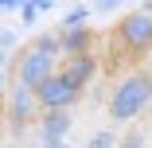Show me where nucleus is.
Listing matches in <instances>:
<instances>
[{
  "label": "nucleus",
  "mask_w": 152,
  "mask_h": 148,
  "mask_svg": "<svg viewBox=\"0 0 152 148\" xmlns=\"http://www.w3.org/2000/svg\"><path fill=\"white\" fill-rule=\"evenodd\" d=\"M58 66H63V51H58V35H39L31 47H23L16 58V86H27V90H39V82H47Z\"/></svg>",
  "instance_id": "1"
},
{
  "label": "nucleus",
  "mask_w": 152,
  "mask_h": 148,
  "mask_svg": "<svg viewBox=\"0 0 152 148\" xmlns=\"http://www.w3.org/2000/svg\"><path fill=\"white\" fill-rule=\"evenodd\" d=\"M148 101H152V74L148 70H133L109 94V117L113 121H133V117H140L148 109Z\"/></svg>",
  "instance_id": "2"
},
{
  "label": "nucleus",
  "mask_w": 152,
  "mask_h": 148,
  "mask_svg": "<svg viewBox=\"0 0 152 148\" xmlns=\"http://www.w3.org/2000/svg\"><path fill=\"white\" fill-rule=\"evenodd\" d=\"M117 43L129 47V51H137V55L152 51V4L133 8V12L121 16V23H117Z\"/></svg>",
  "instance_id": "3"
},
{
  "label": "nucleus",
  "mask_w": 152,
  "mask_h": 148,
  "mask_svg": "<svg viewBox=\"0 0 152 148\" xmlns=\"http://www.w3.org/2000/svg\"><path fill=\"white\" fill-rule=\"evenodd\" d=\"M35 98H39V109L43 113H70L74 105H78V98H82V90L78 86H70L63 74H51L47 82H39V90H35Z\"/></svg>",
  "instance_id": "4"
},
{
  "label": "nucleus",
  "mask_w": 152,
  "mask_h": 148,
  "mask_svg": "<svg viewBox=\"0 0 152 148\" xmlns=\"http://www.w3.org/2000/svg\"><path fill=\"white\" fill-rule=\"evenodd\" d=\"M4 113H8V129H12V133H23L27 125H39V117H43L35 90H27V86H12Z\"/></svg>",
  "instance_id": "5"
},
{
  "label": "nucleus",
  "mask_w": 152,
  "mask_h": 148,
  "mask_svg": "<svg viewBox=\"0 0 152 148\" xmlns=\"http://www.w3.org/2000/svg\"><path fill=\"white\" fill-rule=\"evenodd\" d=\"M70 129H74V113H43L39 117V148L66 144Z\"/></svg>",
  "instance_id": "6"
},
{
  "label": "nucleus",
  "mask_w": 152,
  "mask_h": 148,
  "mask_svg": "<svg viewBox=\"0 0 152 148\" xmlns=\"http://www.w3.org/2000/svg\"><path fill=\"white\" fill-rule=\"evenodd\" d=\"M58 74H63L70 86H78V90H82V86L98 74V58H94V55H82V58H63Z\"/></svg>",
  "instance_id": "7"
},
{
  "label": "nucleus",
  "mask_w": 152,
  "mask_h": 148,
  "mask_svg": "<svg viewBox=\"0 0 152 148\" xmlns=\"http://www.w3.org/2000/svg\"><path fill=\"white\" fill-rule=\"evenodd\" d=\"M58 51H63V58L94 55V31L90 27H82V31H58Z\"/></svg>",
  "instance_id": "8"
},
{
  "label": "nucleus",
  "mask_w": 152,
  "mask_h": 148,
  "mask_svg": "<svg viewBox=\"0 0 152 148\" xmlns=\"http://www.w3.org/2000/svg\"><path fill=\"white\" fill-rule=\"evenodd\" d=\"M90 16H94V8H90V4H74V8H66V16L58 20V31H82Z\"/></svg>",
  "instance_id": "9"
},
{
  "label": "nucleus",
  "mask_w": 152,
  "mask_h": 148,
  "mask_svg": "<svg viewBox=\"0 0 152 148\" xmlns=\"http://www.w3.org/2000/svg\"><path fill=\"white\" fill-rule=\"evenodd\" d=\"M39 12H51V0H23V4H20V20L27 27L39 20Z\"/></svg>",
  "instance_id": "10"
},
{
  "label": "nucleus",
  "mask_w": 152,
  "mask_h": 148,
  "mask_svg": "<svg viewBox=\"0 0 152 148\" xmlns=\"http://www.w3.org/2000/svg\"><path fill=\"white\" fill-rule=\"evenodd\" d=\"M86 148H117V136L102 129V133H94V136H90V144H86Z\"/></svg>",
  "instance_id": "11"
},
{
  "label": "nucleus",
  "mask_w": 152,
  "mask_h": 148,
  "mask_svg": "<svg viewBox=\"0 0 152 148\" xmlns=\"http://www.w3.org/2000/svg\"><path fill=\"white\" fill-rule=\"evenodd\" d=\"M117 148H144V133H129V136H121Z\"/></svg>",
  "instance_id": "12"
},
{
  "label": "nucleus",
  "mask_w": 152,
  "mask_h": 148,
  "mask_svg": "<svg viewBox=\"0 0 152 148\" xmlns=\"http://www.w3.org/2000/svg\"><path fill=\"white\" fill-rule=\"evenodd\" d=\"M12 43H16V31H12V27H8V31L0 27V51H12Z\"/></svg>",
  "instance_id": "13"
},
{
  "label": "nucleus",
  "mask_w": 152,
  "mask_h": 148,
  "mask_svg": "<svg viewBox=\"0 0 152 148\" xmlns=\"http://www.w3.org/2000/svg\"><path fill=\"white\" fill-rule=\"evenodd\" d=\"M90 8L102 16V12H113V8H117V0H98V4H90Z\"/></svg>",
  "instance_id": "14"
},
{
  "label": "nucleus",
  "mask_w": 152,
  "mask_h": 148,
  "mask_svg": "<svg viewBox=\"0 0 152 148\" xmlns=\"http://www.w3.org/2000/svg\"><path fill=\"white\" fill-rule=\"evenodd\" d=\"M0 12H20V0H0Z\"/></svg>",
  "instance_id": "15"
},
{
  "label": "nucleus",
  "mask_w": 152,
  "mask_h": 148,
  "mask_svg": "<svg viewBox=\"0 0 152 148\" xmlns=\"http://www.w3.org/2000/svg\"><path fill=\"white\" fill-rule=\"evenodd\" d=\"M4 82H8V74H4V70H0V90H4Z\"/></svg>",
  "instance_id": "16"
},
{
  "label": "nucleus",
  "mask_w": 152,
  "mask_h": 148,
  "mask_svg": "<svg viewBox=\"0 0 152 148\" xmlns=\"http://www.w3.org/2000/svg\"><path fill=\"white\" fill-rule=\"evenodd\" d=\"M51 148H74V144H70V140H66V144H51Z\"/></svg>",
  "instance_id": "17"
}]
</instances>
